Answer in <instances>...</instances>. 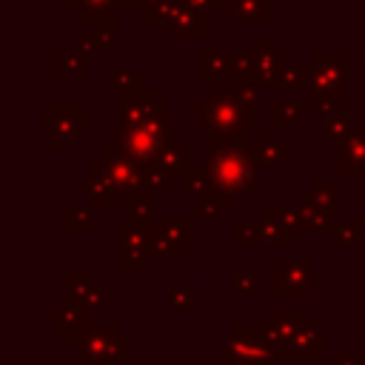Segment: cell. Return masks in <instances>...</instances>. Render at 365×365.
I'll use <instances>...</instances> for the list:
<instances>
[{"label": "cell", "instance_id": "obj_1", "mask_svg": "<svg viewBox=\"0 0 365 365\" xmlns=\"http://www.w3.org/2000/svg\"><path fill=\"white\" fill-rule=\"evenodd\" d=\"M194 123L197 128L208 131V140L222 143H248V114L234 91V86H211L202 100L194 103Z\"/></svg>", "mask_w": 365, "mask_h": 365}, {"label": "cell", "instance_id": "obj_2", "mask_svg": "<svg viewBox=\"0 0 365 365\" xmlns=\"http://www.w3.org/2000/svg\"><path fill=\"white\" fill-rule=\"evenodd\" d=\"M205 168L211 177L225 185L234 194H257L259 180H257V163L251 160L248 143H222V140H208V160Z\"/></svg>", "mask_w": 365, "mask_h": 365}, {"label": "cell", "instance_id": "obj_3", "mask_svg": "<svg viewBox=\"0 0 365 365\" xmlns=\"http://www.w3.org/2000/svg\"><path fill=\"white\" fill-rule=\"evenodd\" d=\"M63 342L77 351V365H120L131 356V339L117 334L114 322H91Z\"/></svg>", "mask_w": 365, "mask_h": 365}, {"label": "cell", "instance_id": "obj_4", "mask_svg": "<svg viewBox=\"0 0 365 365\" xmlns=\"http://www.w3.org/2000/svg\"><path fill=\"white\" fill-rule=\"evenodd\" d=\"M325 282V271L311 257H274L271 259V294L274 297H311L314 285Z\"/></svg>", "mask_w": 365, "mask_h": 365}, {"label": "cell", "instance_id": "obj_5", "mask_svg": "<svg viewBox=\"0 0 365 365\" xmlns=\"http://www.w3.org/2000/svg\"><path fill=\"white\" fill-rule=\"evenodd\" d=\"M125 131H160V134H168L171 131V106L165 100H160L157 91L145 88L140 97H134V100L120 106L117 134H125Z\"/></svg>", "mask_w": 365, "mask_h": 365}, {"label": "cell", "instance_id": "obj_6", "mask_svg": "<svg viewBox=\"0 0 365 365\" xmlns=\"http://www.w3.org/2000/svg\"><path fill=\"white\" fill-rule=\"evenodd\" d=\"M348 48H314L311 51V94H351Z\"/></svg>", "mask_w": 365, "mask_h": 365}, {"label": "cell", "instance_id": "obj_7", "mask_svg": "<svg viewBox=\"0 0 365 365\" xmlns=\"http://www.w3.org/2000/svg\"><path fill=\"white\" fill-rule=\"evenodd\" d=\"M43 128L51 131V154H63L68 143L80 137L83 128H88V114L80 111L77 100H54L48 106V114H40L37 120Z\"/></svg>", "mask_w": 365, "mask_h": 365}, {"label": "cell", "instance_id": "obj_8", "mask_svg": "<svg viewBox=\"0 0 365 365\" xmlns=\"http://www.w3.org/2000/svg\"><path fill=\"white\" fill-rule=\"evenodd\" d=\"M257 220L262 225V245H297L302 220L297 205H259Z\"/></svg>", "mask_w": 365, "mask_h": 365}, {"label": "cell", "instance_id": "obj_9", "mask_svg": "<svg viewBox=\"0 0 365 365\" xmlns=\"http://www.w3.org/2000/svg\"><path fill=\"white\" fill-rule=\"evenodd\" d=\"M114 228L120 237L117 254H114L117 271H140L143 262L148 259V225H140L131 217H120Z\"/></svg>", "mask_w": 365, "mask_h": 365}, {"label": "cell", "instance_id": "obj_10", "mask_svg": "<svg viewBox=\"0 0 365 365\" xmlns=\"http://www.w3.org/2000/svg\"><path fill=\"white\" fill-rule=\"evenodd\" d=\"M154 163L168 174V180H185L188 174H194L200 165H197V145L194 140L182 137V128L174 125L165 145L157 151Z\"/></svg>", "mask_w": 365, "mask_h": 365}, {"label": "cell", "instance_id": "obj_11", "mask_svg": "<svg viewBox=\"0 0 365 365\" xmlns=\"http://www.w3.org/2000/svg\"><path fill=\"white\" fill-rule=\"evenodd\" d=\"M325 356V331L311 322L305 325L288 345L271 354L274 362H319Z\"/></svg>", "mask_w": 365, "mask_h": 365}, {"label": "cell", "instance_id": "obj_12", "mask_svg": "<svg viewBox=\"0 0 365 365\" xmlns=\"http://www.w3.org/2000/svg\"><path fill=\"white\" fill-rule=\"evenodd\" d=\"M220 365H274V359H271V351L257 339L240 331H228L220 351Z\"/></svg>", "mask_w": 365, "mask_h": 365}, {"label": "cell", "instance_id": "obj_13", "mask_svg": "<svg viewBox=\"0 0 365 365\" xmlns=\"http://www.w3.org/2000/svg\"><path fill=\"white\" fill-rule=\"evenodd\" d=\"M63 6L68 11L77 14V20L83 26H97V23H108L117 20V11H140V0H63Z\"/></svg>", "mask_w": 365, "mask_h": 365}, {"label": "cell", "instance_id": "obj_14", "mask_svg": "<svg viewBox=\"0 0 365 365\" xmlns=\"http://www.w3.org/2000/svg\"><path fill=\"white\" fill-rule=\"evenodd\" d=\"M336 174L342 180H365V128H354L336 145Z\"/></svg>", "mask_w": 365, "mask_h": 365}, {"label": "cell", "instance_id": "obj_15", "mask_svg": "<svg viewBox=\"0 0 365 365\" xmlns=\"http://www.w3.org/2000/svg\"><path fill=\"white\" fill-rule=\"evenodd\" d=\"M185 191L194 197V202H205V205H217V208H228L234 205V191H228L225 185H220L208 168H197L194 174H188L185 180Z\"/></svg>", "mask_w": 365, "mask_h": 365}, {"label": "cell", "instance_id": "obj_16", "mask_svg": "<svg viewBox=\"0 0 365 365\" xmlns=\"http://www.w3.org/2000/svg\"><path fill=\"white\" fill-rule=\"evenodd\" d=\"M288 54L285 48H277L271 37H257V46H254V74L262 86H274L279 71L288 66Z\"/></svg>", "mask_w": 365, "mask_h": 365}, {"label": "cell", "instance_id": "obj_17", "mask_svg": "<svg viewBox=\"0 0 365 365\" xmlns=\"http://www.w3.org/2000/svg\"><path fill=\"white\" fill-rule=\"evenodd\" d=\"M165 29L171 37H205L208 34V11L197 9L185 0H177Z\"/></svg>", "mask_w": 365, "mask_h": 365}, {"label": "cell", "instance_id": "obj_18", "mask_svg": "<svg viewBox=\"0 0 365 365\" xmlns=\"http://www.w3.org/2000/svg\"><path fill=\"white\" fill-rule=\"evenodd\" d=\"M285 140H274V128L271 125H259L257 137L248 140V151L251 160L257 163V168H279L285 163Z\"/></svg>", "mask_w": 365, "mask_h": 365}, {"label": "cell", "instance_id": "obj_19", "mask_svg": "<svg viewBox=\"0 0 365 365\" xmlns=\"http://www.w3.org/2000/svg\"><path fill=\"white\" fill-rule=\"evenodd\" d=\"M297 211H299V220H302V231H336V225H339L336 211L319 205L311 197V191L297 194Z\"/></svg>", "mask_w": 365, "mask_h": 365}, {"label": "cell", "instance_id": "obj_20", "mask_svg": "<svg viewBox=\"0 0 365 365\" xmlns=\"http://www.w3.org/2000/svg\"><path fill=\"white\" fill-rule=\"evenodd\" d=\"M194 71L197 77H205L211 86H222L228 74V48H197L194 51Z\"/></svg>", "mask_w": 365, "mask_h": 365}, {"label": "cell", "instance_id": "obj_21", "mask_svg": "<svg viewBox=\"0 0 365 365\" xmlns=\"http://www.w3.org/2000/svg\"><path fill=\"white\" fill-rule=\"evenodd\" d=\"M91 71V57L83 48H54L51 51V74L54 77H86Z\"/></svg>", "mask_w": 365, "mask_h": 365}, {"label": "cell", "instance_id": "obj_22", "mask_svg": "<svg viewBox=\"0 0 365 365\" xmlns=\"http://www.w3.org/2000/svg\"><path fill=\"white\" fill-rule=\"evenodd\" d=\"M103 86H106L108 91H114V97H117L120 106L128 103V100H134V97H140V94L145 91L143 77H140L134 68H128V66H120V68H114L111 74H106V77H103Z\"/></svg>", "mask_w": 365, "mask_h": 365}, {"label": "cell", "instance_id": "obj_23", "mask_svg": "<svg viewBox=\"0 0 365 365\" xmlns=\"http://www.w3.org/2000/svg\"><path fill=\"white\" fill-rule=\"evenodd\" d=\"M86 325H91V314L86 311V308H80V305H74V302H66L63 308H57L54 314H51V334L54 336H74V334H80Z\"/></svg>", "mask_w": 365, "mask_h": 365}, {"label": "cell", "instance_id": "obj_24", "mask_svg": "<svg viewBox=\"0 0 365 365\" xmlns=\"http://www.w3.org/2000/svg\"><path fill=\"white\" fill-rule=\"evenodd\" d=\"M77 191L91 197V205H125V197L120 188L103 177H83L77 180Z\"/></svg>", "mask_w": 365, "mask_h": 365}, {"label": "cell", "instance_id": "obj_25", "mask_svg": "<svg viewBox=\"0 0 365 365\" xmlns=\"http://www.w3.org/2000/svg\"><path fill=\"white\" fill-rule=\"evenodd\" d=\"M274 328H277V334H279V348L282 345H288L305 325H311L314 322V317H311V311H274L271 314V319H268ZM277 348V351H279Z\"/></svg>", "mask_w": 365, "mask_h": 365}, {"label": "cell", "instance_id": "obj_26", "mask_svg": "<svg viewBox=\"0 0 365 365\" xmlns=\"http://www.w3.org/2000/svg\"><path fill=\"white\" fill-rule=\"evenodd\" d=\"M305 114H314L311 100H274L271 103V128H285L299 123Z\"/></svg>", "mask_w": 365, "mask_h": 365}, {"label": "cell", "instance_id": "obj_27", "mask_svg": "<svg viewBox=\"0 0 365 365\" xmlns=\"http://www.w3.org/2000/svg\"><path fill=\"white\" fill-rule=\"evenodd\" d=\"M274 0H231V17L237 26L245 23H271Z\"/></svg>", "mask_w": 365, "mask_h": 365}, {"label": "cell", "instance_id": "obj_28", "mask_svg": "<svg viewBox=\"0 0 365 365\" xmlns=\"http://www.w3.org/2000/svg\"><path fill=\"white\" fill-rule=\"evenodd\" d=\"M154 228L163 231L168 240H174L177 245H194L197 240V225L191 217H157L154 220Z\"/></svg>", "mask_w": 365, "mask_h": 365}, {"label": "cell", "instance_id": "obj_29", "mask_svg": "<svg viewBox=\"0 0 365 365\" xmlns=\"http://www.w3.org/2000/svg\"><path fill=\"white\" fill-rule=\"evenodd\" d=\"M231 86H234V91H237V97H240V103H242V108H245V114H248V125H251V128H259V100H257V88H259L262 83L251 74V77H237V80H231Z\"/></svg>", "mask_w": 365, "mask_h": 365}, {"label": "cell", "instance_id": "obj_30", "mask_svg": "<svg viewBox=\"0 0 365 365\" xmlns=\"http://www.w3.org/2000/svg\"><path fill=\"white\" fill-rule=\"evenodd\" d=\"M128 217L137 220L140 225H151L157 220V194L154 191H140L128 200Z\"/></svg>", "mask_w": 365, "mask_h": 365}, {"label": "cell", "instance_id": "obj_31", "mask_svg": "<svg viewBox=\"0 0 365 365\" xmlns=\"http://www.w3.org/2000/svg\"><path fill=\"white\" fill-rule=\"evenodd\" d=\"M311 106H314V114L328 120L334 114L351 111V94H311Z\"/></svg>", "mask_w": 365, "mask_h": 365}, {"label": "cell", "instance_id": "obj_32", "mask_svg": "<svg viewBox=\"0 0 365 365\" xmlns=\"http://www.w3.org/2000/svg\"><path fill=\"white\" fill-rule=\"evenodd\" d=\"M177 257H182V245H177L174 240H168L151 222L148 225V259H177Z\"/></svg>", "mask_w": 365, "mask_h": 365}, {"label": "cell", "instance_id": "obj_33", "mask_svg": "<svg viewBox=\"0 0 365 365\" xmlns=\"http://www.w3.org/2000/svg\"><path fill=\"white\" fill-rule=\"evenodd\" d=\"M231 242H234V245H254V242H262V225H259V220L234 217V220H231Z\"/></svg>", "mask_w": 365, "mask_h": 365}, {"label": "cell", "instance_id": "obj_34", "mask_svg": "<svg viewBox=\"0 0 365 365\" xmlns=\"http://www.w3.org/2000/svg\"><path fill=\"white\" fill-rule=\"evenodd\" d=\"M66 291H68V297H66V302H74V305H80L83 308V302H86V297H88V291H91V277H88V271H83V268H74V271H66Z\"/></svg>", "mask_w": 365, "mask_h": 365}, {"label": "cell", "instance_id": "obj_35", "mask_svg": "<svg viewBox=\"0 0 365 365\" xmlns=\"http://www.w3.org/2000/svg\"><path fill=\"white\" fill-rule=\"evenodd\" d=\"M308 83H311V63H288L279 71L274 88H308Z\"/></svg>", "mask_w": 365, "mask_h": 365}, {"label": "cell", "instance_id": "obj_36", "mask_svg": "<svg viewBox=\"0 0 365 365\" xmlns=\"http://www.w3.org/2000/svg\"><path fill=\"white\" fill-rule=\"evenodd\" d=\"M228 74H231V80L251 77L254 74V48H228Z\"/></svg>", "mask_w": 365, "mask_h": 365}, {"label": "cell", "instance_id": "obj_37", "mask_svg": "<svg viewBox=\"0 0 365 365\" xmlns=\"http://www.w3.org/2000/svg\"><path fill=\"white\" fill-rule=\"evenodd\" d=\"M308 191L319 205H325L331 211H339V185L334 180H314Z\"/></svg>", "mask_w": 365, "mask_h": 365}, {"label": "cell", "instance_id": "obj_38", "mask_svg": "<svg viewBox=\"0 0 365 365\" xmlns=\"http://www.w3.org/2000/svg\"><path fill=\"white\" fill-rule=\"evenodd\" d=\"M351 131H354V123H351L348 114H334V117L322 120V137H325L328 143H336V145H339Z\"/></svg>", "mask_w": 365, "mask_h": 365}, {"label": "cell", "instance_id": "obj_39", "mask_svg": "<svg viewBox=\"0 0 365 365\" xmlns=\"http://www.w3.org/2000/svg\"><path fill=\"white\" fill-rule=\"evenodd\" d=\"M63 225H66V231H74V234L91 231V208L88 205H66Z\"/></svg>", "mask_w": 365, "mask_h": 365}, {"label": "cell", "instance_id": "obj_40", "mask_svg": "<svg viewBox=\"0 0 365 365\" xmlns=\"http://www.w3.org/2000/svg\"><path fill=\"white\" fill-rule=\"evenodd\" d=\"M257 291H259V274L257 271H248V268L234 271V277H231V294L234 297L245 299V297H254Z\"/></svg>", "mask_w": 365, "mask_h": 365}, {"label": "cell", "instance_id": "obj_41", "mask_svg": "<svg viewBox=\"0 0 365 365\" xmlns=\"http://www.w3.org/2000/svg\"><path fill=\"white\" fill-rule=\"evenodd\" d=\"M168 305L177 311H194L197 308V294L188 282H171L168 285Z\"/></svg>", "mask_w": 365, "mask_h": 365}, {"label": "cell", "instance_id": "obj_42", "mask_svg": "<svg viewBox=\"0 0 365 365\" xmlns=\"http://www.w3.org/2000/svg\"><path fill=\"white\" fill-rule=\"evenodd\" d=\"M334 234H336V242L345 245V248H354V245H359L365 240V228H362V220L359 217L356 220H342Z\"/></svg>", "mask_w": 365, "mask_h": 365}, {"label": "cell", "instance_id": "obj_43", "mask_svg": "<svg viewBox=\"0 0 365 365\" xmlns=\"http://www.w3.org/2000/svg\"><path fill=\"white\" fill-rule=\"evenodd\" d=\"M91 43L94 48H111L114 40H117V20H108V23H97L91 26Z\"/></svg>", "mask_w": 365, "mask_h": 365}, {"label": "cell", "instance_id": "obj_44", "mask_svg": "<svg viewBox=\"0 0 365 365\" xmlns=\"http://www.w3.org/2000/svg\"><path fill=\"white\" fill-rule=\"evenodd\" d=\"M174 3H177V0H165V3L154 6V9H143V11H140V20H143L145 26H157V23H165V26H168V17H171V11H174Z\"/></svg>", "mask_w": 365, "mask_h": 365}, {"label": "cell", "instance_id": "obj_45", "mask_svg": "<svg viewBox=\"0 0 365 365\" xmlns=\"http://www.w3.org/2000/svg\"><path fill=\"white\" fill-rule=\"evenodd\" d=\"M143 174H145V188L148 191H165L168 188V174L157 165V163H148V165H143Z\"/></svg>", "mask_w": 365, "mask_h": 365}, {"label": "cell", "instance_id": "obj_46", "mask_svg": "<svg viewBox=\"0 0 365 365\" xmlns=\"http://www.w3.org/2000/svg\"><path fill=\"white\" fill-rule=\"evenodd\" d=\"M197 9H205V11H231V0H185Z\"/></svg>", "mask_w": 365, "mask_h": 365}, {"label": "cell", "instance_id": "obj_47", "mask_svg": "<svg viewBox=\"0 0 365 365\" xmlns=\"http://www.w3.org/2000/svg\"><path fill=\"white\" fill-rule=\"evenodd\" d=\"M336 356H342V359H348L354 365H365V351L362 348H339Z\"/></svg>", "mask_w": 365, "mask_h": 365}, {"label": "cell", "instance_id": "obj_48", "mask_svg": "<svg viewBox=\"0 0 365 365\" xmlns=\"http://www.w3.org/2000/svg\"><path fill=\"white\" fill-rule=\"evenodd\" d=\"M160 3H165V0H140L143 9H154V6H160ZM143 9H140V11H143Z\"/></svg>", "mask_w": 365, "mask_h": 365}, {"label": "cell", "instance_id": "obj_49", "mask_svg": "<svg viewBox=\"0 0 365 365\" xmlns=\"http://www.w3.org/2000/svg\"><path fill=\"white\" fill-rule=\"evenodd\" d=\"M325 365H354V362H348L342 356H334V359H325Z\"/></svg>", "mask_w": 365, "mask_h": 365}, {"label": "cell", "instance_id": "obj_50", "mask_svg": "<svg viewBox=\"0 0 365 365\" xmlns=\"http://www.w3.org/2000/svg\"><path fill=\"white\" fill-rule=\"evenodd\" d=\"M359 220H362V228H365V208H362V214H359Z\"/></svg>", "mask_w": 365, "mask_h": 365}, {"label": "cell", "instance_id": "obj_51", "mask_svg": "<svg viewBox=\"0 0 365 365\" xmlns=\"http://www.w3.org/2000/svg\"><path fill=\"white\" fill-rule=\"evenodd\" d=\"M362 74H365V51H362Z\"/></svg>", "mask_w": 365, "mask_h": 365}]
</instances>
